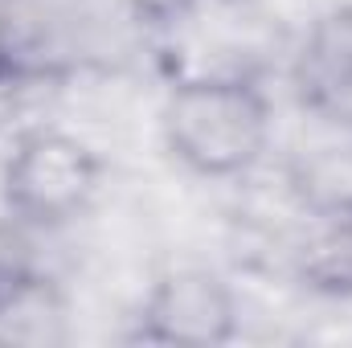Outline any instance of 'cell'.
Instances as JSON below:
<instances>
[{"label":"cell","mask_w":352,"mask_h":348,"mask_svg":"<svg viewBox=\"0 0 352 348\" xmlns=\"http://www.w3.org/2000/svg\"><path fill=\"white\" fill-rule=\"evenodd\" d=\"M270 135V98L246 74H188L160 107L164 152L201 180L246 176L263 164Z\"/></svg>","instance_id":"obj_1"},{"label":"cell","mask_w":352,"mask_h":348,"mask_svg":"<svg viewBox=\"0 0 352 348\" xmlns=\"http://www.w3.org/2000/svg\"><path fill=\"white\" fill-rule=\"evenodd\" d=\"M102 193V156L62 127H29L0 164V197L29 230H66Z\"/></svg>","instance_id":"obj_2"},{"label":"cell","mask_w":352,"mask_h":348,"mask_svg":"<svg viewBox=\"0 0 352 348\" xmlns=\"http://www.w3.org/2000/svg\"><path fill=\"white\" fill-rule=\"evenodd\" d=\"M242 328V307L234 287L209 266L164 270L135 316V340L160 348H217Z\"/></svg>","instance_id":"obj_3"},{"label":"cell","mask_w":352,"mask_h":348,"mask_svg":"<svg viewBox=\"0 0 352 348\" xmlns=\"http://www.w3.org/2000/svg\"><path fill=\"white\" fill-rule=\"evenodd\" d=\"M295 90L324 123L352 127V12L311 25L295 58Z\"/></svg>","instance_id":"obj_4"},{"label":"cell","mask_w":352,"mask_h":348,"mask_svg":"<svg viewBox=\"0 0 352 348\" xmlns=\"http://www.w3.org/2000/svg\"><path fill=\"white\" fill-rule=\"evenodd\" d=\"M299 274L320 295L352 299V197H328L316 205L299 242Z\"/></svg>","instance_id":"obj_5"}]
</instances>
